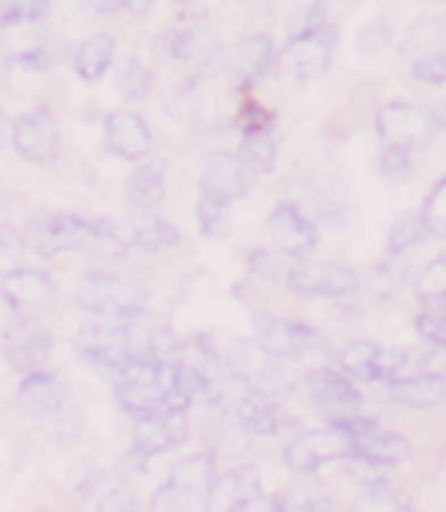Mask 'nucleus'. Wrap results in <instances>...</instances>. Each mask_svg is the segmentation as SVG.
Segmentation results:
<instances>
[{"mask_svg": "<svg viewBox=\"0 0 446 512\" xmlns=\"http://www.w3.org/2000/svg\"><path fill=\"white\" fill-rule=\"evenodd\" d=\"M415 334L423 344L446 347V305H433L415 318Z\"/></svg>", "mask_w": 446, "mask_h": 512, "instance_id": "obj_40", "label": "nucleus"}, {"mask_svg": "<svg viewBox=\"0 0 446 512\" xmlns=\"http://www.w3.org/2000/svg\"><path fill=\"white\" fill-rule=\"evenodd\" d=\"M179 242H182L179 229L163 221V218H145L142 224H134L132 232H129V245L147 255L174 250V247H179Z\"/></svg>", "mask_w": 446, "mask_h": 512, "instance_id": "obj_31", "label": "nucleus"}, {"mask_svg": "<svg viewBox=\"0 0 446 512\" xmlns=\"http://www.w3.org/2000/svg\"><path fill=\"white\" fill-rule=\"evenodd\" d=\"M412 145H397V142H384L378 153V171L389 182H405L412 171Z\"/></svg>", "mask_w": 446, "mask_h": 512, "instance_id": "obj_37", "label": "nucleus"}, {"mask_svg": "<svg viewBox=\"0 0 446 512\" xmlns=\"http://www.w3.org/2000/svg\"><path fill=\"white\" fill-rule=\"evenodd\" d=\"M195 213L197 229H200L205 239H221L231 234V226H234V200H229V197L200 190Z\"/></svg>", "mask_w": 446, "mask_h": 512, "instance_id": "obj_29", "label": "nucleus"}, {"mask_svg": "<svg viewBox=\"0 0 446 512\" xmlns=\"http://www.w3.org/2000/svg\"><path fill=\"white\" fill-rule=\"evenodd\" d=\"M50 11V0H11L6 16H3V24L0 29L6 27H21V24H35L40 19H45Z\"/></svg>", "mask_w": 446, "mask_h": 512, "instance_id": "obj_41", "label": "nucleus"}, {"mask_svg": "<svg viewBox=\"0 0 446 512\" xmlns=\"http://www.w3.org/2000/svg\"><path fill=\"white\" fill-rule=\"evenodd\" d=\"M237 421L247 434L255 436H273L284 428V418L276 402L255 389L237 402Z\"/></svg>", "mask_w": 446, "mask_h": 512, "instance_id": "obj_28", "label": "nucleus"}, {"mask_svg": "<svg viewBox=\"0 0 446 512\" xmlns=\"http://www.w3.org/2000/svg\"><path fill=\"white\" fill-rule=\"evenodd\" d=\"M158 48L166 58L179 61V64L205 66L216 56L218 43L213 40L208 29L200 27H176L168 29L158 37Z\"/></svg>", "mask_w": 446, "mask_h": 512, "instance_id": "obj_23", "label": "nucleus"}, {"mask_svg": "<svg viewBox=\"0 0 446 512\" xmlns=\"http://www.w3.org/2000/svg\"><path fill=\"white\" fill-rule=\"evenodd\" d=\"M386 392L397 405L412 410H431L446 397V379L439 373H407L386 384Z\"/></svg>", "mask_w": 446, "mask_h": 512, "instance_id": "obj_24", "label": "nucleus"}, {"mask_svg": "<svg viewBox=\"0 0 446 512\" xmlns=\"http://www.w3.org/2000/svg\"><path fill=\"white\" fill-rule=\"evenodd\" d=\"M339 43V29L323 14H313L284 45V61L300 85L318 82L331 69V56Z\"/></svg>", "mask_w": 446, "mask_h": 512, "instance_id": "obj_4", "label": "nucleus"}, {"mask_svg": "<svg viewBox=\"0 0 446 512\" xmlns=\"http://www.w3.org/2000/svg\"><path fill=\"white\" fill-rule=\"evenodd\" d=\"M433 48H446V19H420L407 29L402 53L405 56H418Z\"/></svg>", "mask_w": 446, "mask_h": 512, "instance_id": "obj_35", "label": "nucleus"}, {"mask_svg": "<svg viewBox=\"0 0 446 512\" xmlns=\"http://www.w3.org/2000/svg\"><path fill=\"white\" fill-rule=\"evenodd\" d=\"M268 234H271L273 247L284 258L302 260L318 247V226L305 216L294 203H279L268 213Z\"/></svg>", "mask_w": 446, "mask_h": 512, "instance_id": "obj_14", "label": "nucleus"}, {"mask_svg": "<svg viewBox=\"0 0 446 512\" xmlns=\"http://www.w3.org/2000/svg\"><path fill=\"white\" fill-rule=\"evenodd\" d=\"M415 297L426 308L446 305V253L436 255L415 279Z\"/></svg>", "mask_w": 446, "mask_h": 512, "instance_id": "obj_34", "label": "nucleus"}, {"mask_svg": "<svg viewBox=\"0 0 446 512\" xmlns=\"http://www.w3.org/2000/svg\"><path fill=\"white\" fill-rule=\"evenodd\" d=\"M79 358L90 363L95 371L116 373L129 363L147 358H168L174 352V337L161 326H147L140 318L126 321L87 323L74 339Z\"/></svg>", "mask_w": 446, "mask_h": 512, "instance_id": "obj_2", "label": "nucleus"}, {"mask_svg": "<svg viewBox=\"0 0 446 512\" xmlns=\"http://www.w3.org/2000/svg\"><path fill=\"white\" fill-rule=\"evenodd\" d=\"M286 289L305 300H344L360 289V276L334 260L297 263L286 271Z\"/></svg>", "mask_w": 446, "mask_h": 512, "instance_id": "obj_8", "label": "nucleus"}, {"mask_svg": "<svg viewBox=\"0 0 446 512\" xmlns=\"http://www.w3.org/2000/svg\"><path fill=\"white\" fill-rule=\"evenodd\" d=\"M389 43H391V27L384 22V19H376V22L365 24L355 40L357 50L365 53V56H376V53H381Z\"/></svg>", "mask_w": 446, "mask_h": 512, "instance_id": "obj_42", "label": "nucleus"}, {"mask_svg": "<svg viewBox=\"0 0 446 512\" xmlns=\"http://www.w3.org/2000/svg\"><path fill=\"white\" fill-rule=\"evenodd\" d=\"M376 132L381 142H397V145L418 148V145L431 140L439 129H436L431 111L394 100V103L381 106V111L376 113Z\"/></svg>", "mask_w": 446, "mask_h": 512, "instance_id": "obj_17", "label": "nucleus"}, {"mask_svg": "<svg viewBox=\"0 0 446 512\" xmlns=\"http://www.w3.org/2000/svg\"><path fill=\"white\" fill-rule=\"evenodd\" d=\"M279 64V50L268 35L244 37L229 56L231 87L239 95H250Z\"/></svg>", "mask_w": 446, "mask_h": 512, "instance_id": "obj_15", "label": "nucleus"}, {"mask_svg": "<svg viewBox=\"0 0 446 512\" xmlns=\"http://www.w3.org/2000/svg\"><path fill=\"white\" fill-rule=\"evenodd\" d=\"M116 90L129 103H140L153 90V71L147 69L140 58H126L116 74Z\"/></svg>", "mask_w": 446, "mask_h": 512, "instance_id": "obj_33", "label": "nucleus"}, {"mask_svg": "<svg viewBox=\"0 0 446 512\" xmlns=\"http://www.w3.org/2000/svg\"><path fill=\"white\" fill-rule=\"evenodd\" d=\"M305 386L315 405L323 407L334 418L360 413V407H363V394L357 389L355 379L336 365L334 368H315L307 373Z\"/></svg>", "mask_w": 446, "mask_h": 512, "instance_id": "obj_19", "label": "nucleus"}, {"mask_svg": "<svg viewBox=\"0 0 446 512\" xmlns=\"http://www.w3.org/2000/svg\"><path fill=\"white\" fill-rule=\"evenodd\" d=\"M16 405H19L21 413L35 418V421L53 418L66 405V386L56 373H48L45 368L24 373V381L16 392Z\"/></svg>", "mask_w": 446, "mask_h": 512, "instance_id": "obj_21", "label": "nucleus"}, {"mask_svg": "<svg viewBox=\"0 0 446 512\" xmlns=\"http://www.w3.org/2000/svg\"><path fill=\"white\" fill-rule=\"evenodd\" d=\"M252 339L273 360H297L305 352L313 350L315 342H318V331L307 323L263 313V316L255 318V337Z\"/></svg>", "mask_w": 446, "mask_h": 512, "instance_id": "obj_12", "label": "nucleus"}, {"mask_svg": "<svg viewBox=\"0 0 446 512\" xmlns=\"http://www.w3.org/2000/svg\"><path fill=\"white\" fill-rule=\"evenodd\" d=\"M344 457H352V439H349L347 431L331 423L328 428L305 431L297 439H292L284 447L281 460L292 473L310 476V473H318L323 465L344 460Z\"/></svg>", "mask_w": 446, "mask_h": 512, "instance_id": "obj_9", "label": "nucleus"}, {"mask_svg": "<svg viewBox=\"0 0 446 512\" xmlns=\"http://www.w3.org/2000/svg\"><path fill=\"white\" fill-rule=\"evenodd\" d=\"M247 266H250L258 276L271 281L286 279V271H289V268L284 271V268L279 266V258L273 253H268V250H252V253L247 255Z\"/></svg>", "mask_w": 446, "mask_h": 512, "instance_id": "obj_43", "label": "nucleus"}, {"mask_svg": "<svg viewBox=\"0 0 446 512\" xmlns=\"http://www.w3.org/2000/svg\"><path fill=\"white\" fill-rule=\"evenodd\" d=\"M179 3H192V0H179Z\"/></svg>", "mask_w": 446, "mask_h": 512, "instance_id": "obj_48", "label": "nucleus"}, {"mask_svg": "<svg viewBox=\"0 0 446 512\" xmlns=\"http://www.w3.org/2000/svg\"><path fill=\"white\" fill-rule=\"evenodd\" d=\"M79 308L103 321H126L142 318L147 310V292L134 281L116 274L92 271L82 279L77 292Z\"/></svg>", "mask_w": 446, "mask_h": 512, "instance_id": "obj_5", "label": "nucleus"}, {"mask_svg": "<svg viewBox=\"0 0 446 512\" xmlns=\"http://www.w3.org/2000/svg\"><path fill=\"white\" fill-rule=\"evenodd\" d=\"M82 11L87 16H116L121 11H126V0H82Z\"/></svg>", "mask_w": 446, "mask_h": 512, "instance_id": "obj_45", "label": "nucleus"}, {"mask_svg": "<svg viewBox=\"0 0 446 512\" xmlns=\"http://www.w3.org/2000/svg\"><path fill=\"white\" fill-rule=\"evenodd\" d=\"M105 150L121 161H142L153 150V132L134 111H113L103 124Z\"/></svg>", "mask_w": 446, "mask_h": 512, "instance_id": "obj_20", "label": "nucleus"}, {"mask_svg": "<svg viewBox=\"0 0 446 512\" xmlns=\"http://www.w3.org/2000/svg\"><path fill=\"white\" fill-rule=\"evenodd\" d=\"M53 58L48 56V50L35 48V50H21L19 56L8 58V66H16V69L24 71H45L50 66Z\"/></svg>", "mask_w": 446, "mask_h": 512, "instance_id": "obj_44", "label": "nucleus"}, {"mask_svg": "<svg viewBox=\"0 0 446 512\" xmlns=\"http://www.w3.org/2000/svg\"><path fill=\"white\" fill-rule=\"evenodd\" d=\"M116 402L132 415L187 413L197 400H216L208 381L184 360L147 358L113 376Z\"/></svg>", "mask_w": 446, "mask_h": 512, "instance_id": "obj_1", "label": "nucleus"}, {"mask_svg": "<svg viewBox=\"0 0 446 512\" xmlns=\"http://www.w3.org/2000/svg\"><path fill=\"white\" fill-rule=\"evenodd\" d=\"M116 61V40L108 32L87 37L77 50H74V71L87 85H95L108 74V69Z\"/></svg>", "mask_w": 446, "mask_h": 512, "instance_id": "obj_27", "label": "nucleus"}, {"mask_svg": "<svg viewBox=\"0 0 446 512\" xmlns=\"http://www.w3.org/2000/svg\"><path fill=\"white\" fill-rule=\"evenodd\" d=\"M0 295L16 316L42 318L56 305L58 289L40 268H11L0 279Z\"/></svg>", "mask_w": 446, "mask_h": 512, "instance_id": "obj_11", "label": "nucleus"}, {"mask_svg": "<svg viewBox=\"0 0 446 512\" xmlns=\"http://www.w3.org/2000/svg\"><path fill=\"white\" fill-rule=\"evenodd\" d=\"M0 347L8 365L19 373L42 371L53 355V337L40 323V318L16 316L6 321L0 331Z\"/></svg>", "mask_w": 446, "mask_h": 512, "instance_id": "obj_10", "label": "nucleus"}, {"mask_svg": "<svg viewBox=\"0 0 446 512\" xmlns=\"http://www.w3.org/2000/svg\"><path fill=\"white\" fill-rule=\"evenodd\" d=\"M237 155L244 169L250 171L252 176H265L276 169V161H279V142H276L273 132L242 134Z\"/></svg>", "mask_w": 446, "mask_h": 512, "instance_id": "obj_30", "label": "nucleus"}, {"mask_svg": "<svg viewBox=\"0 0 446 512\" xmlns=\"http://www.w3.org/2000/svg\"><path fill=\"white\" fill-rule=\"evenodd\" d=\"M334 426L347 431L349 439H352V457L373 470L399 468L415 457V449L405 436L378 426L376 421L363 418L360 413L334 418Z\"/></svg>", "mask_w": 446, "mask_h": 512, "instance_id": "obj_6", "label": "nucleus"}, {"mask_svg": "<svg viewBox=\"0 0 446 512\" xmlns=\"http://www.w3.org/2000/svg\"><path fill=\"white\" fill-rule=\"evenodd\" d=\"M14 150L29 163H45L56 155L58 148V121L45 106L21 113L11 127Z\"/></svg>", "mask_w": 446, "mask_h": 512, "instance_id": "obj_18", "label": "nucleus"}, {"mask_svg": "<svg viewBox=\"0 0 446 512\" xmlns=\"http://www.w3.org/2000/svg\"><path fill=\"white\" fill-rule=\"evenodd\" d=\"M420 213H423V221L428 226V234L446 239V176L433 184V190L420 205Z\"/></svg>", "mask_w": 446, "mask_h": 512, "instance_id": "obj_39", "label": "nucleus"}, {"mask_svg": "<svg viewBox=\"0 0 446 512\" xmlns=\"http://www.w3.org/2000/svg\"><path fill=\"white\" fill-rule=\"evenodd\" d=\"M126 203L137 213H155L166 200V179L155 163H140L126 176Z\"/></svg>", "mask_w": 446, "mask_h": 512, "instance_id": "obj_26", "label": "nucleus"}, {"mask_svg": "<svg viewBox=\"0 0 446 512\" xmlns=\"http://www.w3.org/2000/svg\"><path fill=\"white\" fill-rule=\"evenodd\" d=\"M260 497H265L263 481L255 465H239V468H231L226 476H218L216 489L210 494V499H221V505L229 510L255 507Z\"/></svg>", "mask_w": 446, "mask_h": 512, "instance_id": "obj_25", "label": "nucleus"}, {"mask_svg": "<svg viewBox=\"0 0 446 512\" xmlns=\"http://www.w3.org/2000/svg\"><path fill=\"white\" fill-rule=\"evenodd\" d=\"M153 6V0H126V11H132V14H145L147 8Z\"/></svg>", "mask_w": 446, "mask_h": 512, "instance_id": "obj_46", "label": "nucleus"}, {"mask_svg": "<svg viewBox=\"0 0 446 512\" xmlns=\"http://www.w3.org/2000/svg\"><path fill=\"white\" fill-rule=\"evenodd\" d=\"M428 237H431V234H428V226L426 221H423V213L405 211L394 224H391L389 237H386V247H389L391 255H405L407 250L418 247L420 242H426Z\"/></svg>", "mask_w": 446, "mask_h": 512, "instance_id": "obj_32", "label": "nucleus"}, {"mask_svg": "<svg viewBox=\"0 0 446 512\" xmlns=\"http://www.w3.org/2000/svg\"><path fill=\"white\" fill-rule=\"evenodd\" d=\"M336 368L365 384H389L407 376L412 368V350L386 347L368 339H349L336 350Z\"/></svg>", "mask_w": 446, "mask_h": 512, "instance_id": "obj_7", "label": "nucleus"}, {"mask_svg": "<svg viewBox=\"0 0 446 512\" xmlns=\"http://www.w3.org/2000/svg\"><path fill=\"white\" fill-rule=\"evenodd\" d=\"M189 439L187 413L140 415L132 428V455L140 460L166 455Z\"/></svg>", "mask_w": 446, "mask_h": 512, "instance_id": "obj_13", "label": "nucleus"}, {"mask_svg": "<svg viewBox=\"0 0 446 512\" xmlns=\"http://www.w3.org/2000/svg\"><path fill=\"white\" fill-rule=\"evenodd\" d=\"M255 176L244 169L237 153L229 150H213L205 158L203 174H200V190L216 192L229 200H239L250 192V182Z\"/></svg>", "mask_w": 446, "mask_h": 512, "instance_id": "obj_22", "label": "nucleus"}, {"mask_svg": "<svg viewBox=\"0 0 446 512\" xmlns=\"http://www.w3.org/2000/svg\"><path fill=\"white\" fill-rule=\"evenodd\" d=\"M234 127L239 134H255V132H273L276 127V116L273 111L258 103L250 95H244L242 106L237 111V119H234Z\"/></svg>", "mask_w": 446, "mask_h": 512, "instance_id": "obj_38", "label": "nucleus"}, {"mask_svg": "<svg viewBox=\"0 0 446 512\" xmlns=\"http://www.w3.org/2000/svg\"><path fill=\"white\" fill-rule=\"evenodd\" d=\"M218 484V465L216 455L210 452H197V455H189L184 460L171 468V476H168L166 484L155 491V499L171 497V505L176 499H210L213 489Z\"/></svg>", "mask_w": 446, "mask_h": 512, "instance_id": "obj_16", "label": "nucleus"}, {"mask_svg": "<svg viewBox=\"0 0 446 512\" xmlns=\"http://www.w3.org/2000/svg\"><path fill=\"white\" fill-rule=\"evenodd\" d=\"M0 140H3V111H0Z\"/></svg>", "mask_w": 446, "mask_h": 512, "instance_id": "obj_47", "label": "nucleus"}, {"mask_svg": "<svg viewBox=\"0 0 446 512\" xmlns=\"http://www.w3.org/2000/svg\"><path fill=\"white\" fill-rule=\"evenodd\" d=\"M24 242L32 253L42 258L129 245V239H124L119 224L111 218H87L66 211L35 213L29 218Z\"/></svg>", "mask_w": 446, "mask_h": 512, "instance_id": "obj_3", "label": "nucleus"}, {"mask_svg": "<svg viewBox=\"0 0 446 512\" xmlns=\"http://www.w3.org/2000/svg\"><path fill=\"white\" fill-rule=\"evenodd\" d=\"M410 74L415 82L441 87L446 85V48H433L410 58Z\"/></svg>", "mask_w": 446, "mask_h": 512, "instance_id": "obj_36", "label": "nucleus"}]
</instances>
